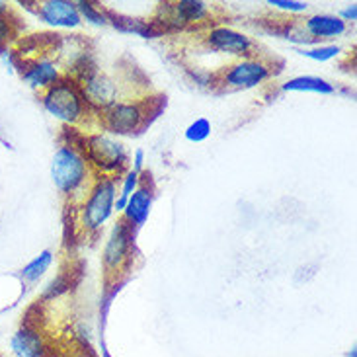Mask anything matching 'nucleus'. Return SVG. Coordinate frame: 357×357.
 Here are the masks:
<instances>
[{
	"mask_svg": "<svg viewBox=\"0 0 357 357\" xmlns=\"http://www.w3.org/2000/svg\"><path fill=\"white\" fill-rule=\"evenodd\" d=\"M348 357H357V348H351L348 351Z\"/></svg>",
	"mask_w": 357,
	"mask_h": 357,
	"instance_id": "27",
	"label": "nucleus"
},
{
	"mask_svg": "<svg viewBox=\"0 0 357 357\" xmlns=\"http://www.w3.org/2000/svg\"><path fill=\"white\" fill-rule=\"evenodd\" d=\"M6 12H8V6H6V2H2V0H0V16H4Z\"/></svg>",
	"mask_w": 357,
	"mask_h": 357,
	"instance_id": "26",
	"label": "nucleus"
},
{
	"mask_svg": "<svg viewBox=\"0 0 357 357\" xmlns=\"http://www.w3.org/2000/svg\"><path fill=\"white\" fill-rule=\"evenodd\" d=\"M143 165H145V151L143 149H137L135 156H133V170L135 172H143Z\"/></svg>",
	"mask_w": 357,
	"mask_h": 357,
	"instance_id": "24",
	"label": "nucleus"
},
{
	"mask_svg": "<svg viewBox=\"0 0 357 357\" xmlns=\"http://www.w3.org/2000/svg\"><path fill=\"white\" fill-rule=\"evenodd\" d=\"M41 100L49 114L65 123H77L84 116L86 104L80 94V88L67 78H61L53 86H49Z\"/></svg>",
	"mask_w": 357,
	"mask_h": 357,
	"instance_id": "2",
	"label": "nucleus"
},
{
	"mask_svg": "<svg viewBox=\"0 0 357 357\" xmlns=\"http://www.w3.org/2000/svg\"><path fill=\"white\" fill-rule=\"evenodd\" d=\"M151 207H153V192L146 185H139L123 209V221L129 222L131 227H143L149 219Z\"/></svg>",
	"mask_w": 357,
	"mask_h": 357,
	"instance_id": "14",
	"label": "nucleus"
},
{
	"mask_svg": "<svg viewBox=\"0 0 357 357\" xmlns=\"http://www.w3.org/2000/svg\"><path fill=\"white\" fill-rule=\"evenodd\" d=\"M84 151H86L88 162L107 176L121 172L127 162L126 146L106 133L88 137Z\"/></svg>",
	"mask_w": 357,
	"mask_h": 357,
	"instance_id": "4",
	"label": "nucleus"
},
{
	"mask_svg": "<svg viewBox=\"0 0 357 357\" xmlns=\"http://www.w3.org/2000/svg\"><path fill=\"white\" fill-rule=\"evenodd\" d=\"M22 77L29 86L41 88V90H47L49 86H53L55 82L61 80L57 65L49 59H36V61L28 63L22 70Z\"/></svg>",
	"mask_w": 357,
	"mask_h": 357,
	"instance_id": "13",
	"label": "nucleus"
},
{
	"mask_svg": "<svg viewBox=\"0 0 357 357\" xmlns=\"http://www.w3.org/2000/svg\"><path fill=\"white\" fill-rule=\"evenodd\" d=\"M80 94L84 98V104L106 109V107L114 106L117 102V84L114 78L102 73H94L90 75L86 80H82L80 84Z\"/></svg>",
	"mask_w": 357,
	"mask_h": 357,
	"instance_id": "8",
	"label": "nucleus"
},
{
	"mask_svg": "<svg viewBox=\"0 0 357 357\" xmlns=\"http://www.w3.org/2000/svg\"><path fill=\"white\" fill-rule=\"evenodd\" d=\"M165 10L168 12L162 24H174V26H183V24H192L199 20L207 18V4L199 0H180L174 4H166Z\"/></svg>",
	"mask_w": 357,
	"mask_h": 357,
	"instance_id": "12",
	"label": "nucleus"
},
{
	"mask_svg": "<svg viewBox=\"0 0 357 357\" xmlns=\"http://www.w3.org/2000/svg\"><path fill=\"white\" fill-rule=\"evenodd\" d=\"M10 349L16 357H43L47 354V346L43 334L31 324H24L10 340Z\"/></svg>",
	"mask_w": 357,
	"mask_h": 357,
	"instance_id": "11",
	"label": "nucleus"
},
{
	"mask_svg": "<svg viewBox=\"0 0 357 357\" xmlns=\"http://www.w3.org/2000/svg\"><path fill=\"white\" fill-rule=\"evenodd\" d=\"M145 121V109L137 102H116L104 109V126L116 135L135 133Z\"/></svg>",
	"mask_w": 357,
	"mask_h": 357,
	"instance_id": "6",
	"label": "nucleus"
},
{
	"mask_svg": "<svg viewBox=\"0 0 357 357\" xmlns=\"http://www.w3.org/2000/svg\"><path fill=\"white\" fill-rule=\"evenodd\" d=\"M270 73V65H266L261 59L246 57L231 65L229 70H225L222 84L232 90H248V88L258 86L264 80H268Z\"/></svg>",
	"mask_w": 357,
	"mask_h": 357,
	"instance_id": "5",
	"label": "nucleus"
},
{
	"mask_svg": "<svg viewBox=\"0 0 357 357\" xmlns=\"http://www.w3.org/2000/svg\"><path fill=\"white\" fill-rule=\"evenodd\" d=\"M78 14L80 18H86V22L94 24V26H106L107 18L102 10H98L96 6H92L90 2H77Z\"/></svg>",
	"mask_w": 357,
	"mask_h": 357,
	"instance_id": "21",
	"label": "nucleus"
},
{
	"mask_svg": "<svg viewBox=\"0 0 357 357\" xmlns=\"http://www.w3.org/2000/svg\"><path fill=\"white\" fill-rule=\"evenodd\" d=\"M207 45L213 51H219V53H227V55H234V57H248L250 55L254 43L250 38H246L241 31H234L231 28H213L207 33Z\"/></svg>",
	"mask_w": 357,
	"mask_h": 357,
	"instance_id": "9",
	"label": "nucleus"
},
{
	"mask_svg": "<svg viewBox=\"0 0 357 357\" xmlns=\"http://www.w3.org/2000/svg\"><path fill=\"white\" fill-rule=\"evenodd\" d=\"M211 135V121L205 119V117H197L190 127L185 129V139L190 143H202L207 137Z\"/></svg>",
	"mask_w": 357,
	"mask_h": 357,
	"instance_id": "19",
	"label": "nucleus"
},
{
	"mask_svg": "<svg viewBox=\"0 0 357 357\" xmlns=\"http://www.w3.org/2000/svg\"><path fill=\"white\" fill-rule=\"evenodd\" d=\"M67 357H88L86 354H70V356H67Z\"/></svg>",
	"mask_w": 357,
	"mask_h": 357,
	"instance_id": "28",
	"label": "nucleus"
},
{
	"mask_svg": "<svg viewBox=\"0 0 357 357\" xmlns=\"http://www.w3.org/2000/svg\"><path fill=\"white\" fill-rule=\"evenodd\" d=\"M14 38V29H12V24L4 16H0V47L6 45L10 39Z\"/></svg>",
	"mask_w": 357,
	"mask_h": 357,
	"instance_id": "23",
	"label": "nucleus"
},
{
	"mask_svg": "<svg viewBox=\"0 0 357 357\" xmlns=\"http://www.w3.org/2000/svg\"><path fill=\"white\" fill-rule=\"evenodd\" d=\"M117 182L112 176H104L88 193V199L82 207V227L86 231H98L114 215Z\"/></svg>",
	"mask_w": 357,
	"mask_h": 357,
	"instance_id": "3",
	"label": "nucleus"
},
{
	"mask_svg": "<svg viewBox=\"0 0 357 357\" xmlns=\"http://www.w3.org/2000/svg\"><path fill=\"white\" fill-rule=\"evenodd\" d=\"M285 92H317V94H334V84L320 77H295L283 84Z\"/></svg>",
	"mask_w": 357,
	"mask_h": 357,
	"instance_id": "16",
	"label": "nucleus"
},
{
	"mask_svg": "<svg viewBox=\"0 0 357 357\" xmlns=\"http://www.w3.org/2000/svg\"><path fill=\"white\" fill-rule=\"evenodd\" d=\"M268 4L273 8L283 10V12H295V14L307 12V8H309L307 2H299V0H270Z\"/></svg>",
	"mask_w": 357,
	"mask_h": 357,
	"instance_id": "22",
	"label": "nucleus"
},
{
	"mask_svg": "<svg viewBox=\"0 0 357 357\" xmlns=\"http://www.w3.org/2000/svg\"><path fill=\"white\" fill-rule=\"evenodd\" d=\"M51 264H53V254H51V250H43L22 270V278L28 283H33V281H38L49 270Z\"/></svg>",
	"mask_w": 357,
	"mask_h": 357,
	"instance_id": "18",
	"label": "nucleus"
},
{
	"mask_svg": "<svg viewBox=\"0 0 357 357\" xmlns=\"http://www.w3.org/2000/svg\"><path fill=\"white\" fill-rule=\"evenodd\" d=\"M342 53V49L338 45H322V47L314 49H299V55L307 59H312V61H319V63H326L330 59L338 57Z\"/></svg>",
	"mask_w": 357,
	"mask_h": 357,
	"instance_id": "20",
	"label": "nucleus"
},
{
	"mask_svg": "<svg viewBox=\"0 0 357 357\" xmlns=\"http://www.w3.org/2000/svg\"><path fill=\"white\" fill-rule=\"evenodd\" d=\"M305 29L310 36V39H330L338 38L342 33H346V22L340 20L338 16L332 14H317L305 20Z\"/></svg>",
	"mask_w": 357,
	"mask_h": 357,
	"instance_id": "15",
	"label": "nucleus"
},
{
	"mask_svg": "<svg viewBox=\"0 0 357 357\" xmlns=\"http://www.w3.org/2000/svg\"><path fill=\"white\" fill-rule=\"evenodd\" d=\"M88 176V162L73 146H59L51 162V178L59 192L70 195L82 188Z\"/></svg>",
	"mask_w": 357,
	"mask_h": 357,
	"instance_id": "1",
	"label": "nucleus"
},
{
	"mask_svg": "<svg viewBox=\"0 0 357 357\" xmlns=\"http://www.w3.org/2000/svg\"><path fill=\"white\" fill-rule=\"evenodd\" d=\"M129 248H131V225L123 219L114 225L109 232L104 248V266L107 271H117L123 268V264L129 260Z\"/></svg>",
	"mask_w": 357,
	"mask_h": 357,
	"instance_id": "7",
	"label": "nucleus"
},
{
	"mask_svg": "<svg viewBox=\"0 0 357 357\" xmlns=\"http://www.w3.org/2000/svg\"><path fill=\"white\" fill-rule=\"evenodd\" d=\"M338 18L344 20V22H356V20H357V6H356V4H351V6H348L346 10H342Z\"/></svg>",
	"mask_w": 357,
	"mask_h": 357,
	"instance_id": "25",
	"label": "nucleus"
},
{
	"mask_svg": "<svg viewBox=\"0 0 357 357\" xmlns=\"http://www.w3.org/2000/svg\"><path fill=\"white\" fill-rule=\"evenodd\" d=\"M38 14L45 24L55 28H78L82 22L77 4L68 0H45L39 4Z\"/></svg>",
	"mask_w": 357,
	"mask_h": 357,
	"instance_id": "10",
	"label": "nucleus"
},
{
	"mask_svg": "<svg viewBox=\"0 0 357 357\" xmlns=\"http://www.w3.org/2000/svg\"><path fill=\"white\" fill-rule=\"evenodd\" d=\"M109 18L114 20V26L121 29V31L137 33V36H141V38H153V36H158V33H160V31L155 28V22L149 24V22L123 18V16H116V14H109Z\"/></svg>",
	"mask_w": 357,
	"mask_h": 357,
	"instance_id": "17",
	"label": "nucleus"
}]
</instances>
